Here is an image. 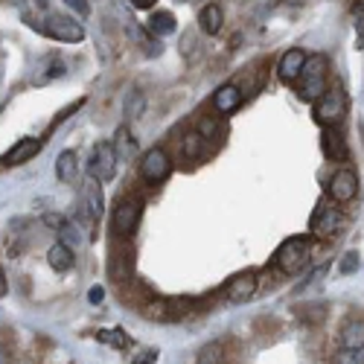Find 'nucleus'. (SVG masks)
<instances>
[{"label":"nucleus","instance_id":"obj_2","mask_svg":"<svg viewBox=\"0 0 364 364\" xmlns=\"http://www.w3.org/2000/svg\"><path fill=\"white\" fill-rule=\"evenodd\" d=\"M309 257H312L309 239L291 236V239H286L283 245L274 251V265H277V271H283V274L294 277V274H300V271L309 265Z\"/></svg>","mask_w":364,"mask_h":364},{"label":"nucleus","instance_id":"obj_9","mask_svg":"<svg viewBox=\"0 0 364 364\" xmlns=\"http://www.w3.org/2000/svg\"><path fill=\"white\" fill-rule=\"evenodd\" d=\"M344 228V213L336 207H321L318 210V216L312 219V230L315 236H323V239H332V236H338Z\"/></svg>","mask_w":364,"mask_h":364},{"label":"nucleus","instance_id":"obj_17","mask_svg":"<svg viewBox=\"0 0 364 364\" xmlns=\"http://www.w3.org/2000/svg\"><path fill=\"white\" fill-rule=\"evenodd\" d=\"M65 73H68V68L62 62V55H47V58H41V65H38L36 85H50L55 79H62Z\"/></svg>","mask_w":364,"mask_h":364},{"label":"nucleus","instance_id":"obj_16","mask_svg":"<svg viewBox=\"0 0 364 364\" xmlns=\"http://www.w3.org/2000/svg\"><path fill=\"white\" fill-rule=\"evenodd\" d=\"M76 262L73 257V248L68 245V242H55V245L47 251V265L55 271V274H65V271H70Z\"/></svg>","mask_w":364,"mask_h":364},{"label":"nucleus","instance_id":"obj_18","mask_svg":"<svg viewBox=\"0 0 364 364\" xmlns=\"http://www.w3.org/2000/svg\"><path fill=\"white\" fill-rule=\"evenodd\" d=\"M338 341L341 347L353 350V347H364V321L361 318H350L341 323V332H338Z\"/></svg>","mask_w":364,"mask_h":364},{"label":"nucleus","instance_id":"obj_38","mask_svg":"<svg viewBox=\"0 0 364 364\" xmlns=\"http://www.w3.org/2000/svg\"><path fill=\"white\" fill-rule=\"evenodd\" d=\"M6 289H9V286H6V277H4V271H0V297L6 294Z\"/></svg>","mask_w":364,"mask_h":364},{"label":"nucleus","instance_id":"obj_14","mask_svg":"<svg viewBox=\"0 0 364 364\" xmlns=\"http://www.w3.org/2000/svg\"><path fill=\"white\" fill-rule=\"evenodd\" d=\"M321 151L326 161H347V143L338 129H323L321 132Z\"/></svg>","mask_w":364,"mask_h":364},{"label":"nucleus","instance_id":"obj_32","mask_svg":"<svg viewBox=\"0 0 364 364\" xmlns=\"http://www.w3.org/2000/svg\"><path fill=\"white\" fill-rule=\"evenodd\" d=\"M338 271H341V274H355V271H358V254L355 251L344 254L341 262H338Z\"/></svg>","mask_w":364,"mask_h":364},{"label":"nucleus","instance_id":"obj_35","mask_svg":"<svg viewBox=\"0 0 364 364\" xmlns=\"http://www.w3.org/2000/svg\"><path fill=\"white\" fill-rule=\"evenodd\" d=\"M105 297V291H102V286H94V289H90V294H87V300L90 303H100Z\"/></svg>","mask_w":364,"mask_h":364},{"label":"nucleus","instance_id":"obj_30","mask_svg":"<svg viewBox=\"0 0 364 364\" xmlns=\"http://www.w3.org/2000/svg\"><path fill=\"white\" fill-rule=\"evenodd\" d=\"M219 358H222V347L219 344H207L198 353V364H219Z\"/></svg>","mask_w":364,"mask_h":364},{"label":"nucleus","instance_id":"obj_19","mask_svg":"<svg viewBox=\"0 0 364 364\" xmlns=\"http://www.w3.org/2000/svg\"><path fill=\"white\" fill-rule=\"evenodd\" d=\"M18 9H21V18L33 26V29H38L41 26V21L47 18V9H50V0H21L18 4Z\"/></svg>","mask_w":364,"mask_h":364},{"label":"nucleus","instance_id":"obj_26","mask_svg":"<svg viewBox=\"0 0 364 364\" xmlns=\"http://www.w3.org/2000/svg\"><path fill=\"white\" fill-rule=\"evenodd\" d=\"M97 341L100 344H111V347H117V350H126L132 341H129V336L119 326H114V329H100L97 332Z\"/></svg>","mask_w":364,"mask_h":364},{"label":"nucleus","instance_id":"obj_23","mask_svg":"<svg viewBox=\"0 0 364 364\" xmlns=\"http://www.w3.org/2000/svg\"><path fill=\"white\" fill-rule=\"evenodd\" d=\"M149 33L151 36H172L175 33V18H172V12H151V18H149Z\"/></svg>","mask_w":364,"mask_h":364},{"label":"nucleus","instance_id":"obj_36","mask_svg":"<svg viewBox=\"0 0 364 364\" xmlns=\"http://www.w3.org/2000/svg\"><path fill=\"white\" fill-rule=\"evenodd\" d=\"M132 6L134 9H151L155 6V0H132Z\"/></svg>","mask_w":364,"mask_h":364},{"label":"nucleus","instance_id":"obj_28","mask_svg":"<svg viewBox=\"0 0 364 364\" xmlns=\"http://www.w3.org/2000/svg\"><path fill=\"white\" fill-rule=\"evenodd\" d=\"M143 108H146V97L140 94V90H129V97H126V117L137 119V117H143Z\"/></svg>","mask_w":364,"mask_h":364},{"label":"nucleus","instance_id":"obj_1","mask_svg":"<svg viewBox=\"0 0 364 364\" xmlns=\"http://www.w3.org/2000/svg\"><path fill=\"white\" fill-rule=\"evenodd\" d=\"M297 97L303 102H318L329 90V65L323 55H309L297 76Z\"/></svg>","mask_w":364,"mask_h":364},{"label":"nucleus","instance_id":"obj_15","mask_svg":"<svg viewBox=\"0 0 364 364\" xmlns=\"http://www.w3.org/2000/svg\"><path fill=\"white\" fill-rule=\"evenodd\" d=\"M242 100H245V94H242L236 85H222L216 94H213V108L219 114H233L242 105Z\"/></svg>","mask_w":364,"mask_h":364},{"label":"nucleus","instance_id":"obj_22","mask_svg":"<svg viewBox=\"0 0 364 364\" xmlns=\"http://www.w3.org/2000/svg\"><path fill=\"white\" fill-rule=\"evenodd\" d=\"M55 175L65 181V184H70V181H76L79 175V161H76V151H62V155L55 158Z\"/></svg>","mask_w":364,"mask_h":364},{"label":"nucleus","instance_id":"obj_13","mask_svg":"<svg viewBox=\"0 0 364 364\" xmlns=\"http://www.w3.org/2000/svg\"><path fill=\"white\" fill-rule=\"evenodd\" d=\"M254 291H257V274L254 271H245V274H236L228 283L225 297H228V303H245L248 297H254Z\"/></svg>","mask_w":364,"mask_h":364},{"label":"nucleus","instance_id":"obj_21","mask_svg":"<svg viewBox=\"0 0 364 364\" xmlns=\"http://www.w3.org/2000/svg\"><path fill=\"white\" fill-rule=\"evenodd\" d=\"M132 265H134V259H132V251H129V248H126V251H117V254L111 257V262H108V274H111L114 280H129Z\"/></svg>","mask_w":364,"mask_h":364},{"label":"nucleus","instance_id":"obj_31","mask_svg":"<svg viewBox=\"0 0 364 364\" xmlns=\"http://www.w3.org/2000/svg\"><path fill=\"white\" fill-rule=\"evenodd\" d=\"M198 134H201L204 140H216V134H219V123H216V119H210V117H201Z\"/></svg>","mask_w":364,"mask_h":364},{"label":"nucleus","instance_id":"obj_39","mask_svg":"<svg viewBox=\"0 0 364 364\" xmlns=\"http://www.w3.org/2000/svg\"><path fill=\"white\" fill-rule=\"evenodd\" d=\"M178 4H184V0H178Z\"/></svg>","mask_w":364,"mask_h":364},{"label":"nucleus","instance_id":"obj_29","mask_svg":"<svg viewBox=\"0 0 364 364\" xmlns=\"http://www.w3.org/2000/svg\"><path fill=\"white\" fill-rule=\"evenodd\" d=\"M161 358V350L158 347H143L132 355V364H155Z\"/></svg>","mask_w":364,"mask_h":364},{"label":"nucleus","instance_id":"obj_24","mask_svg":"<svg viewBox=\"0 0 364 364\" xmlns=\"http://www.w3.org/2000/svg\"><path fill=\"white\" fill-rule=\"evenodd\" d=\"M114 149H117V158L123 161V158H132L134 155V149H137V143H134V137L129 134V129L123 126V129H117V134H114Z\"/></svg>","mask_w":364,"mask_h":364},{"label":"nucleus","instance_id":"obj_33","mask_svg":"<svg viewBox=\"0 0 364 364\" xmlns=\"http://www.w3.org/2000/svg\"><path fill=\"white\" fill-rule=\"evenodd\" d=\"M44 225H47V228H55V230H65V228H68V219L58 216V213H47V216H44Z\"/></svg>","mask_w":364,"mask_h":364},{"label":"nucleus","instance_id":"obj_3","mask_svg":"<svg viewBox=\"0 0 364 364\" xmlns=\"http://www.w3.org/2000/svg\"><path fill=\"white\" fill-rule=\"evenodd\" d=\"M347 114V94L344 87H329L326 94L315 102V123L321 129H338Z\"/></svg>","mask_w":364,"mask_h":364},{"label":"nucleus","instance_id":"obj_37","mask_svg":"<svg viewBox=\"0 0 364 364\" xmlns=\"http://www.w3.org/2000/svg\"><path fill=\"white\" fill-rule=\"evenodd\" d=\"M0 364H12V353L4 344H0Z\"/></svg>","mask_w":364,"mask_h":364},{"label":"nucleus","instance_id":"obj_5","mask_svg":"<svg viewBox=\"0 0 364 364\" xmlns=\"http://www.w3.org/2000/svg\"><path fill=\"white\" fill-rule=\"evenodd\" d=\"M143 216V204L137 198H119L114 204V213H111V230L117 239H129Z\"/></svg>","mask_w":364,"mask_h":364},{"label":"nucleus","instance_id":"obj_10","mask_svg":"<svg viewBox=\"0 0 364 364\" xmlns=\"http://www.w3.org/2000/svg\"><path fill=\"white\" fill-rule=\"evenodd\" d=\"M306 58H309V55L303 53L300 47L286 50V53L280 55V62H277V76H280V82L294 85L297 76H300V70H303V65H306Z\"/></svg>","mask_w":364,"mask_h":364},{"label":"nucleus","instance_id":"obj_34","mask_svg":"<svg viewBox=\"0 0 364 364\" xmlns=\"http://www.w3.org/2000/svg\"><path fill=\"white\" fill-rule=\"evenodd\" d=\"M65 4H68L73 12H79V15H87V12H90V4H87V0H65Z\"/></svg>","mask_w":364,"mask_h":364},{"label":"nucleus","instance_id":"obj_27","mask_svg":"<svg viewBox=\"0 0 364 364\" xmlns=\"http://www.w3.org/2000/svg\"><path fill=\"white\" fill-rule=\"evenodd\" d=\"M329 364H364V347H353V350L341 347L336 355H332Z\"/></svg>","mask_w":364,"mask_h":364},{"label":"nucleus","instance_id":"obj_8","mask_svg":"<svg viewBox=\"0 0 364 364\" xmlns=\"http://www.w3.org/2000/svg\"><path fill=\"white\" fill-rule=\"evenodd\" d=\"M326 196L336 201V204H347V201H353V198L358 196V175H355V169L341 166L336 175L326 181Z\"/></svg>","mask_w":364,"mask_h":364},{"label":"nucleus","instance_id":"obj_4","mask_svg":"<svg viewBox=\"0 0 364 364\" xmlns=\"http://www.w3.org/2000/svg\"><path fill=\"white\" fill-rule=\"evenodd\" d=\"M41 33L55 38V41H65V44H79L85 41V26L76 21V18H68V15H58V12H50L44 21H41Z\"/></svg>","mask_w":364,"mask_h":364},{"label":"nucleus","instance_id":"obj_6","mask_svg":"<svg viewBox=\"0 0 364 364\" xmlns=\"http://www.w3.org/2000/svg\"><path fill=\"white\" fill-rule=\"evenodd\" d=\"M117 164H119V158H117V149H114V143H97L94 149H90V158H87V175H94L100 184H108V181H114V175H117Z\"/></svg>","mask_w":364,"mask_h":364},{"label":"nucleus","instance_id":"obj_20","mask_svg":"<svg viewBox=\"0 0 364 364\" xmlns=\"http://www.w3.org/2000/svg\"><path fill=\"white\" fill-rule=\"evenodd\" d=\"M198 23H201V29H204L207 36H219V33H222V23H225L222 6H219V4H207V6L201 9V15H198Z\"/></svg>","mask_w":364,"mask_h":364},{"label":"nucleus","instance_id":"obj_12","mask_svg":"<svg viewBox=\"0 0 364 364\" xmlns=\"http://www.w3.org/2000/svg\"><path fill=\"white\" fill-rule=\"evenodd\" d=\"M41 146H44V143L36 140V137H23V140H18V143L6 151L0 164H4V166H21V164H26V161H33L38 151H41Z\"/></svg>","mask_w":364,"mask_h":364},{"label":"nucleus","instance_id":"obj_25","mask_svg":"<svg viewBox=\"0 0 364 364\" xmlns=\"http://www.w3.org/2000/svg\"><path fill=\"white\" fill-rule=\"evenodd\" d=\"M181 151H184L187 161H198L201 151H204V137L198 132H187L184 140H181Z\"/></svg>","mask_w":364,"mask_h":364},{"label":"nucleus","instance_id":"obj_11","mask_svg":"<svg viewBox=\"0 0 364 364\" xmlns=\"http://www.w3.org/2000/svg\"><path fill=\"white\" fill-rule=\"evenodd\" d=\"M82 201H85V210H87L90 222H100V219H102V213H105V198H102V187H100V181H97L94 175H87V178H85Z\"/></svg>","mask_w":364,"mask_h":364},{"label":"nucleus","instance_id":"obj_7","mask_svg":"<svg viewBox=\"0 0 364 364\" xmlns=\"http://www.w3.org/2000/svg\"><path fill=\"white\" fill-rule=\"evenodd\" d=\"M169 172H172V161L166 155V149H161V146L149 149L146 155L140 158V178L146 181V184H151V187L164 184V181L169 178Z\"/></svg>","mask_w":364,"mask_h":364}]
</instances>
